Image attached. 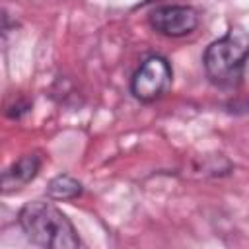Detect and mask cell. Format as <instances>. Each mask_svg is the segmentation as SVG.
Instances as JSON below:
<instances>
[{
    "mask_svg": "<svg viewBox=\"0 0 249 249\" xmlns=\"http://www.w3.org/2000/svg\"><path fill=\"white\" fill-rule=\"evenodd\" d=\"M18 224L25 237L45 249H76L82 237L72 220L49 200L25 202L18 212Z\"/></svg>",
    "mask_w": 249,
    "mask_h": 249,
    "instance_id": "cell-1",
    "label": "cell"
},
{
    "mask_svg": "<svg viewBox=\"0 0 249 249\" xmlns=\"http://www.w3.org/2000/svg\"><path fill=\"white\" fill-rule=\"evenodd\" d=\"M249 62V33L233 25L214 39L202 53V68L208 82L220 89H235Z\"/></svg>",
    "mask_w": 249,
    "mask_h": 249,
    "instance_id": "cell-2",
    "label": "cell"
},
{
    "mask_svg": "<svg viewBox=\"0 0 249 249\" xmlns=\"http://www.w3.org/2000/svg\"><path fill=\"white\" fill-rule=\"evenodd\" d=\"M173 84V68L161 54L146 56L130 76L128 89L140 103H154L169 91Z\"/></svg>",
    "mask_w": 249,
    "mask_h": 249,
    "instance_id": "cell-3",
    "label": "cell"
},
{
    "mask_svg": "<svg viewBox=\"0 0 249 249\" xmlns=\"http://www.w3.org/2000/svg\"><path fill=\"white\" fill-rule=\"evenodd\" d=\"M148 25L158 35L179 39L195 33L200 25V14L189 4H167L158 6L148 14Z\"/></svg>",
    "mask_w": 249,
    "mask_h": 249,
    "instance_id": "cell-4",
    "label": "cell"
},
{
    "mask_svg": "<svg viewBox=\"0 0 249 249\" xmlns=\"http://www.w3.org/2000/svg\"><path fill=\"white\" fill-rule=\"evenodd\" d=\"M41 165H43V158L39 152H27L19 156L14 163H10L2 171V193L10 195L27 187L31 181L37 179Z\"/></svg>",
    "mask_w": 249,
    "mask_h": 249,
    "instance_id": "cell-5",
    "label": "cell"
},
{
    "mask_svg": "<svg viewBox=\"0 0 249 249\" xmlns=\"http://www.w3.org/2000/svg\"><path fill=\"white\" fill-rule=\"evenodd\" d=\"M84 193V185L82 181H78L76 177L68 175V173H58L54 175L49 183H47V189H45V195L51 198V200H74L78 196H82Z\"/></svg>",
    "mask_w": 249,
    "mask_h": 249,
    "instance_id": "cell-6",
    "label": "cell"
},
{
    "mask_svg": "<svg viewBox=\"0 0 249 249\" xmlns=\"http://www.w3.org/2000/svg\"><path fill=\"white\" fill-rule=\"evenodd\" d=\"M29 109H31V103L25 101V99H19V101H16L14 105H8L6 115H8L10 119H21V115L27 113Z\"/></svg>",
    "mask_w": 249,
    "mask_h": 249,
    "instance_id": "cell-7",
    "label": "cell"
},
{
    "mask_svg": "<svg viewBox=\"0 0 249 249\" xmlns=\"http://www.w3.org/2000/svg\"><path fill=\"white\" fill-rule=\"evenodd\" d=\"M152 2H160V0H142V4H152Z\"/></svg>",
    "mask_w": 249,
    "mask_h": 249,
    "instance_id": "cell-8",
    "label": "cell"
}]
</instances>
